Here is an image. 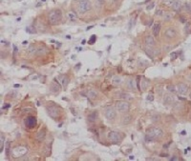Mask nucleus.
<instances>
[{"instance_id":"9d476101","label":"nucleus","mask_w":191,"mask_h":161,"mask_svg":"<svg viewBox=\"0 0 191 161\" xmlns=\"http://www.w3.org/2000/svg\"><path fill=\"white\" fill-rule=\"evenodd\" d=\"M25 124H26V126L28 128H34L37 125V119L34 116H29L25 120Z\"/></svg>"},{"instance_id":"2f4dec72","label":"nucleus","mask_w":191,"mask_h":161,"mask_svg":"<svg viewBox=\"0 0 191 161\" xmlns=\"http://www.w3.org/2000/svg\"><path fill=\"white\" fill-rule=\"evenodd\" d=\"M178 54H178V53H176V52H173V53H171V54H170V55H171V59H172V60L176 59V58L178 57Z\"/></svg>"},{"instance_id":"a19ab883","label":"nucleus","mask_w":191,"mask_h":161,"mask_svg":"<svg viewBox=\"0 0 191 161\" xmlns=\"http://www.w3.org/2000/svg\"><path fill=\"white\" fill-rule=\"evenodd\" d=\"M180 19H181V21H182V22H183V23H185V17H181V18H180Z\"/></svg>"},{"instance_id":"473e14b6","label":"nucleus","mask_w":191,"mask_h":161,"mask_svg":"<svg viewBox=\"0 0 191 161\" xmlns=\"http://www.w3.org/2000/svg\"><path fill=\"white\" fill-rule=\"evenodd\" d=\"M167 89H168V91H170V92H172V93H175V92H176V89H175L174 86H168Z\"/></svg>"},{"instance_id":"39448f33","label":"nucleus","mask_w":191,"mask_h":161,"mask_svg":"<svg viewBox=\"0 0 191 161\" xmlns=\"http://www.w3.org/2000/svg\"><path fill=\"white\" fill-rule=\"evenodd\" d=\"M129 103L127 101H118L116 105V108L120 112H125L129 110Z\"/></svg>"},{"instance_id":"79ce46f5","label":"nucleus","mask_w":191,"mask_h":161,"mask_svg":"<svg viewBox=\"0 0 191 161\" xmlns=\"http://www.w3.org/2000/svg\"><path fill=\"white\" fill-rule=\"evenodd\" d=\"M129 158L130 159H134V158H135V156H134V155H130Z\"/></svg>"},{"instance_id":"bb28decb","label":"nucleus","mask_w":191,"mask_h":161,"mask_svg":"<svg viewBox=\"0 0 191 161\" xmlns=\"http://www.w3.org/2000/svg\"><path fill=\"white\" fill-rule=\"evenodd\" d=\"M174 1H175V0H163V1H162V3H163V4L167 7H172Z\"/></svg>"},{"instance_id":"de8ad7c7","label":"nucleus","mask_w":191,"mask_h":161,"mask_svg":"<svg viewBox=\"0 0 191 161\" xmlns=\"http://www.w3.org/2000/svg\"><path fill=\"white\" fill-rule=\"evenodd\" d=\"M189 97H190V99H191V93H190V94H189Z\"/></svg>"},{"instance_id":"58836bf2","label":"nucleus","mask_w":191,"mask_h":161,"mask_svg":"<svg viewBox=\"0 0 191 161\" xmlns=\"http://www.w3.org/2000/svg\"><path fill=\"white\" fill-rule=\"evenodd\" d=\"M30 110H32L31 108H28V109H23V112H28V111H30Z\"/></svg>"},{"instance_id":"c85d7f7f","label":"nucleus","mask_w":191,"mask_h":161,"mask_svg":"<svg viewBox=\"0 0 191 161\" xmlns=\"http://www.w3.org/2000/svg\"><path fill=\"white\" fill-rule=\"evenodd\" d=\"M148 86V81L147 80H142V91H144Z\"/></svg>"},{"instance_id":"7c9ffc66","label":"nucleus","mask_w":191,"mask_h":161,"mask_svg":"<svg viewBox=\"0 0 191 161\" xmlns=\"http://www.w3.org/2000/svg\"><path fill=\"white\" fill-rule=\"evenodd\" d=\"M35 52H37V51H36V48H35V46H34V45H31V46L29 47V49H28V53H29V54H31V53H35Z\"/></svg>"},{"instance_id":"2eb2a0df","label":"nucleus","mask_w":191,"mask_h":161,"mask_svg":"<svg viewBox=\"0 0 191 161\" xmlns=\"http://www.w3.org/2000/svg\"><path fill=\"white\" fill-rule=\"evenodd\" d=\"M144 42L146 44V46L148 47H153L155 45V39L152 35H147L144 39Z\"/></svg>"},{"instance_id":"ea45409f","label":"nucleus","mask_w":191,"mask_h":161,"mask_svg":"<svg viewBox=\"0 0 191 161\" xmlns=\"http://www.w3.org/2000/svg\"><path fill=\"white\" fill-rule=\"evenodd\" d=\"M97 1L99 2V5H101V4L103 3V0H97Z\"/></svg>"},{"instance_id":"423d86ee","label":"nucleus","mask_w":191,"mask_h":161,"mask_svg":"<svg viewBox=\"0 0 191 161\" xmlns=\"http://www.w3.org/2000/svg\"><path fill=\"white\" fill-rule=\"evenodd\" d=\"M47 111H48V114L53 118H56L59 115V113H60L59 109L57 107H56V106H49V107H47Z\"/></svg>"},{"instance_id":"393cba45","label":"nucleus","mask_w":191,"mask_h":161,"mask_svg":"<svg viewBox=\"0 0 191 161\" xmlns=\"http://www.w3.org/2000/svg\"><path fill=\"white\" fill-rule=\"evenodd\" d=\"M68 16H69V18L70 20H72V21H75V20H76L77 19V16H76V14L75 13V12H71L68 13Z\"/></svg>"},{"instance_id":"4c0bfd02","label":"nucleus","mask_w":191,"mask_h":161,"mask_svg":"<svg viewBox=\"0 0 191 161\" xmlns=\"http://www.w3.org/2000/svg\"><path fill=\"white\" fill-rule=\"evenodd\" d=\"M163 13H164V12H163V11H161V10H159V11L156 12V14H157V15H163Z\"/></svg>"},{"instance_id":"0eeeda50","label":"nucleus","mask_w":191,"mask_h":161,"mask_svg":"<svg viewBox=\"0 0 191 161\" xmlns=\"http://www.w3.org/2000/svg\"><path fill=\"white\" fill-rule=\"evenodd\" d=\"M108 138H109V140L112 141V142L117 143L120 141L121 136H120V134H119L118 133H117V132H110V133L108 134Z\"/></svg>"},{"instance_id":"5701e85b","label":"nucleus","mask_w":191,"mask_h":161,"mask_svg":"<svg viewBox=\"0 0 191 161\" xmlns=\"http://www.w3.org/2000/svg\"><path fill=\"white\" fill-rule=\"evenodd\" d=\"M127 86H128V88H129L130 90H132V91H135V90H136L135 80H133V79H129V80L127 81Z\"/></svg>"},{"instance_id":"f704fd0d","label":"nucleus","mask_w":191,"mask_h":161,"mask_svg":"<svg viewBox=\"0 0 191 161\" xmlns=\"http://www.w3.org/2000/svg\"><path fill=\"white\" fill-rule=\"evenodd\" d=\"M147 100H149V101H153L154 100V96H153V94H148V96H147Z\"/></svg>"},{"instance_id":"f8f14e48","label":"nucleus","mask_w":191,"mask_h":161,"mask_svg":"<svg viewBox=\"0 0 191 161\" xmlns=\"http://www.w3.org/2000/svg\"><path fill=\"white\" fill-rule=\"evenodd\" d=\"M50 90H51L52 93H54L55 94H56V93H59V92H60L61 89H60V85H59L56 81H54V82L51 84Z\"/></svg>"},{"instance_id":"6e6552de","label":"nucleus","mask_w":191,"mask_h":161,"mask_svg":"<svg viewBox=\"0 0 191 161\" xmlns=\"http://www.w3.org/2000/svg\"><path fill=\"white\" fill-rule=\"evenodd\" d=\"M105 116L107 119L112 120V119H115L117 116V112L116 111L113 109V108H108L106 111H105Z\"/></svg>"},{"instance_id":"c756f323","label":"nucleus","mask_w":191,"mask_h":161,"mask_svg":"<svg viewBox=\"0 0 191 161\" xmlns=\"http://www.w3.org/2000/svg\"><path fill=\"white\" fill-rule=\"evenodd\" d=\"M96 40H97V36H96V35H92V36H91V38L89 39V41H88V43H89V44H91V45H92V44H94V43H95V42H96Z\"/></svg>"},{"instance_id":"b1692460","label":"nucleus","mask_w":191,"mask_h":161,"mask_svg":"<svg viewBox=\"0 0 191 161\" xmlns=\"http://www.w3.org/2000/svg\"><path fill=\"white\" fill-rule=\"evenodd\" d=\"M162 16H163V18H164V20H166V21H168V20H170V19H172L173 14H172V13H171V12H164Z\"/></svg>"},{"instance_id":"37998d69","label":"nucleus","mask_w":191,"mask_h":161,"mask_svg":"<svg viewBox=\"0 0 191 161\" xmlns=\"http://www.w3.org/2000/svg\"><path fill=\"white\" fill-rule=\"evenodd\" d=\"M109 1H110V2H113V3H114V2H117V0H109Z\"/></svg>"},{"instance_id":"cd10ccee","label":"nucleus","mask_w":191,"mask_h":161,"mask_svg":"<svg viewBox=\"0 0 191 161\" xmlns=\"http://www.w3.org/2000/svg\"><path fill=\"white\" fill-rule=\"evenodd\" d=\"M46 53H47V50L46 49H38L36 52V54H37V55H42V54H45Z\"/></svg>"},{"instance_id":"c03bdc74","label":"nucleus","mask_w":191,"mask_h":161,"mask_svg":"<svg viewBox=\"0 0 191 161\" xmlns=\"http://www.w3.org/2000/svg\"><path fill=\"white\" fill-rule=\"evenodd\" d=\"M171 160H177V158H176V157H173V158H171Z\"/></svg>"},{"instance_id":"4468645a","label":"nucleus","mask_w":191,"mask_h":161,"mask_svg":"<svg viewBox=\"0 0 191 161\" xmlns=\"http://www.w3.org/2000/svg\"><path fill=\"white\" fill-rule=\"evenodd\" d=\"M45 136H46V132H45V130H40L37 134L36 138H37V140L38 142H42L44 139H45Z\"/></svg>"},{"instance_id":"f3484780","label":"nucleus","mask_w":191,"mask_h":161,"mask_svg":"<svg viewBox=\"0 0 191 161\" xmlns=\"http://www.w3.org/2000/svg\"><path fill=\"white\" fill-rule=\"evenodd\" d=\"M171 8H172L175 12H178V11H180V10H181V8H182V3H181V1H180V0H175Z\"/></svg>"},{"instance_id":"e433bc0d","label":"nucleus","mask_w":191,"mask_h":161,"mask_svg":"<svg viewBox=\"0 0 191 161\" xmlns=\"http://www.w3.org/2000/svg\"><path fill=\"white\" fill-rule=\"evenodd\" d=\"M154 6H155V3L153 2V3H151L150 5H148L146 9H147V10H151V9H153V8H154Z\"/></svg>"},{"instance_id":"6ab92c4d","label":"nucleus","mask_w":191,"mask_h":161,"mask_svg":"<svg viewBox=\"0 0 191 161\" xmlns=\"http://www.w3.org/2000/svg\"><path fill=\"white\" fill-rule=\"evenodd\" d=\"M87 96H88V98L90 99H96L98 97V93L96 92V91H94V90H90L88 93H87Z\"/></svg>"},{"instance_id":"dca6fc26","label":"nucleus","mask_w":191,"mask_h":161,"mask_svg":"<svg viewBox=\"0 0 191 161\" xmlns=\"http://www.w3.org/2000/svg\"><path fill=\"white\" fill-rule=\"evenodd\" d=\"M59 81H60L63 88H66L68 86V84H69V78H68L67 75H60L59 76Z\"/></svg>"},{"instance_id":"f257e3e1","label":"nucleus","mask_w":191,"mask_h":161,"mask_svg":"<svg viewBox=\"0 0 191 161\" xmlns=\"http://www.w3.org/2000/svg\"><path fill=\"white\" fill-rule=\"evenodd\" d=\"M162 131L158 127H151L146 131V135H145V140L147 142H152L156 139L160 138L162 136Z\"/></svg>"},{"instance_id":"a211bd4d","label":"nucleus","mask_w":191,"mask_h":161,"mask_svg":"<svg viewBox=\"0 0 191 161\" xmlns=\"http://www.w3.org/2000/svg\"><path fill=\"white\" fill-rule=\"evenodd\" d=\"M160 31V23H155L153 27V34L155 36H158Z\"/></svg>"},{"instance_id":"9b49d317","label":"nucleus","mask_w":191,"mask_h":161,"mask_svg":"<svg viewBox=\"0 0 191 161\" xmlns=\"http://www.w3.org/2000/svg\"><path fill=\"white\" fill-rule=\"evenodd\" d=\"M177 91H178V93H179L180 94L185 95V94H186L187 92H188V87L186 86L185 84L181 83V84H179V85L177 86Z\"/></svg>"},{"instance_id":"1a4fd4ad","label":"nucleus","mask_w":191,"mask_h":161,"mask_svg":"<svg viewBox=\"0 0 191 161\" xmlns=\"http://www.w3.org/2000/svg\"><path fill=\"white\" fill-rule=\"evenodd\" d=\"M164 36L168 38V39H172V38H175V37L177 36V31L175 29H173V28H169V29H167L166 31H164Z\"/></svg>"},{"instance_id":"a878e982","label":"nucleus","mask_w":191,"mask_h":161,"mask_svg":"<svg viewBox=\"0 0 191 161\" xmlns=\"http://www.w3.org/2000/svg\"><path fill=\"white\" fill-rule=\"evenodd\" d=\"M3 149H4V136L1 134V135H0V152H3Z\"/></svg>"},{"instance_id":"4be33fe9","label":"nucleus","mask_w":191,"mask_h":161,"mask_svg":"<svg viewBox=\"0 0 191 161\" xmlns=\"http://www.w3.org/2000/svg\"><path fill=\"white\" fill-rule=\"evenodd\" d=\"M97 118H98V112H97V111H94L93 113H91V114H89V115H88V120H89V121H91V122L96 121V120H97Z\"/></svg>"},{"instance_id":"412c9836","label":"nucleus","mask_w":191,"mask_h":161,"mask_svg":"<svg viewBox=\"0 0 191 161\" xmlns=\"http://www.w3.org/2000/svg\"><path fill=\"white\" fill-rule=\"evenodd\" d=\"M131 121H132V115L131 114H126L122 118V124H124V125L129 124Z\"/></svg>"},{"instance_id":"ddd939ff","label":"nucleus","mask_w":191,"mask_h":161,"mask_svg":"<svg viewBox=\"0 0 191 161\" xmlns=\"http://www.w3.org/2000/svg\"><path fill=\"white\" fill-rule=\"evenodd\" d=\"M173 101H174V97H173L172 94H170V93L164 94V96H163V104L164 105H170L173 103Z\"/></svg>"},{"instance_id":"f03ea898","label":"nucleus","mask_w":191,"mask_h":161,"mask_svg":"<svg viewBox=\"0 0 191 161\" xmlns=\"http://www.w3.org/2000/svg\"><path fill=\"white\" fill-rule=\"evenodd\" d=\"M62 19V12L60 10H55L53 12H50L49 17H48V20H49V23L51 25H57L60 23Z\"/></svg>"},{"instance_id":"49530a36","label":"nucleus","mask_w":191,"mask_h":161,"mask_svg":"<svg viewBox=\"0 0 191 161\" xmlns=\"http://www.w3.org/2000/svg\"><path fill=\"white\" fill-rule=\"evenodd\" d=\"M27 43H28V41H23V44H24V45L25 44H27Z\"/></svg>"},{"instance_id":"20e7f679","label":"nucleus","mask_w":191,"mask_h":161,"mask_svg":"<svg viewBox=\"0 0 191 161\" xmlns=\"http://www.w3.org/2000/svg\"><path fill=\"white\" fill-rule=\"evenodd\" d=\"M27 153H28V148H26V147H16L12 150V155L14 157L24 156Z\"/></svg>"},{"instance_id":"7ed1b4c3","label":"nucleus","mask_w":191,"mask_h":161,"mask_svg":"<svg viewBox=\"0 0 191 161\" xmlns=\"http://www.w3.org/2000/svg\"><path fill=\"white\" fill-rule=\"evenodd\" d=\"M78 10L81 13H85L86 12L92 9V4L90 0H78Z\"/></svg>"},{"instance_id":"a18cd8bd","label":"nucleus","mask_w":191,"mask_h":161,"mask_svg":"<svg viewBox=\"0 0 191 161\" xmlns=\"http://www.w3.org/2000/svg\"><path fill=\"white\" fill-rule=\"evenodd\" d=\"M81 43H82V44H85V43H86V41H85V40H82V42H81Z\"/></svg>"},{"instance_id":"aec40b11","label":"nucleus","mask_w":191,"mask_h":161,"mask_svg":"<svg viewBox=\"0 0 191 161\" xmlns=\"http://www.w3.org/2000/svg\"><path fill=\"white\" fill-rule=\"evenodd\" d=\"M121 82H122L121 77H119V76H114V77H113L112 83H113L115 86H118V85H120V84H121Z\"/></svg>"},{"instance_id":"c9c22d12","label":"nucleus","mask_w":191,"mask_h":161,"mask_svg":"<svg viewBox=\"0 0 191 161\" xmlns=\"http://www.w3.org/2000/svg\"><path fill=\"white\" fill-rule=\"evenodd\" d=\"M9 150H10V142H7V148H6V155H9Z\"/></svg>"},{"instance_id":"72a5a7b5","label":"nucleus","mask_w":191,"mask_h":161,"mask_svg":"<svg viewBox=\"0 0 191 161\" xmlns=\"http://www.w3.org/2000/svg\"><path fill=\"white\" fill-rule=\"evenodd\" d=\"M121 97H122V98H126V99H132V97L130 96V94H127V93H126V94L123 93V94L121 95Z\"/></svg>"}]
</instances>
